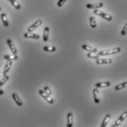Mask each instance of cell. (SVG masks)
Listing matches in <instances>:
<instances>
[{
	"instance_id": "cell-13",
	"label": "cell",
	"mask_w": 127,
	"mask_h": 127,
	"mask_svg": "<svg viewBox=\"0 0 127 127\" xmlns=\"http://www.w3.org/2000/svg\"><path fill=\"white\" fill-rule=\"evenodd\" d=\"M12 97H13V100L15 101V102L16 103V104H17L18 106H19V107H21V106L23 105L22 101H21L20 98L18 97V95L16 94V93H13V94H12Z\"/></svg>"
},
{
	"instance_id": "cell-32",
	"label": "cell",
	"mask_w": 127,
	"mask_h": 127,
	"mask_svg": "<svg viewBox=\"0 0 127 127\" xmlns=\"http://www.w3.org/2000/svg\"><path fill=\"white\" fill-rule=\"evenodd\" d=\"M7 1H10V0H7Z\"/></svg>"
},
{
	"instance_id": "cell-21",
	"label": "cell",
	"mask_w": 127,
	"mask_h": 127,
	"mask_svg": "<svg viewBox=\"0 0 127 127\" xmlns=\"http://www.w3.org/2000/svg\"><path fill=\"white\" fill-rule=\"evenodd\" d=\"M57 49V48L55 46H44L43 47V50L46 51V52H55Z\"/></svg>"
},
{
	"instance_id": "cell-15",
	"label": "cell",
	"mask_w": 127,
	"mask_h": 127,
	"mask_svg": "<svg viewBox=\"0 0 127 127\" xmlns=\"http://www.w3.org/2000/svg\"><path fill=\"white\" fill-rule=\"evenodd\" d=\"M111 85V83L109 82H98L95 84V88H107Z\"/></svg>"
},
{
	"instance_id": "cell-3",
	"label": "cell",
	"mask_w": 127,
	"mask_h": 127,
	"mask_svg": "<svg viewBox=\"0 0 127 127\" xmlns=\"http://www.w3.org/2000/svg\"><path fill=\"white\" fill-rule=\"evenodd\" d=\"M127 117V111L126 112H124L120 117H119V118H118V120L115 121V123L112 126V127H119L121 124V123L124 121V119L126 118Z\"/></svg>"
},
{
	"instance_id": "cell-29",
	"label": "cell",
	"mask_w": 127,
	"mask_h": 127,
	"mask_svg": "<svg viewBox=\"0 0 127 127\" xmlns=\"http://www.w3.org/2000/svg\"><path fill=\"white\" fill-rule=\"evenodd\" d=\"M6 76V73L4 72V71H0V76Z\"/></svg>"
},
{
	"instance_id": "cell-31",
	"label": "cell",
	"mask_w": 127,
	"mask_h": 127,
	"mask_svg": "<svg viewBox=\"0 0 127 127\" xmlns=\"http://www.w3.org/2000/svg\"><path fill=\"white\" fill-rule=\"evenodd\" d=\"M1 7H0V11H1Z\"/></svg>"
},
{
	"instance_id": "cell-28",
	"label": "cell",
	"mask_w": 127,
	"mask_h": 127,
	"mask_svg": "<svg viewBox=\"0 0 127 127\" xmlns=\"http://www.w3.org/2000/svg\"><path fill=\"white\" fill-rule=\"evenodd\" d=\"M65 1H66V0H59L58 2H57V6L58 7H62L65 4Z\"/></svg>"
},
{
	"instance_id": "cell-22",
	"label": "cell",
	"mask_w": 127,
	"mask_h": 127,
	"mask_svg": "<svg viewBox=\"0 0 127 127\" xmlns=\"http://www.w3.org/2000/svg\"><path fill=\"white\" fill-rule=\"evenodd\" d=\"M10 2L13 5V7L16 9H17V10H20L21 9V5L19 4V3H18L17 1H16V0H10Z\"/></svg>"
},
{
	"instance_id": "cell-2",
	"label": "cell",
	"mask_w": 127,
	"mask_h": 127,
	"mask_svg": "<svg viewBox=\"0 0 127 127\" xmlns=\"http://www.w3.org/2000/svg\"><path fill=\"white\" fill-rule=\"evenodd\" d=\"M93 13L95 14V15H97V16H101V17H102L103 18H104L105 20H107V21H112V17L109 15V14H107V13H104V12H102V11H101V10H98V9H95L94 10V11H93Z\"/></svg>"
},
{
	"instance_id": "cell-12",
	"label": "cell",
	"mask_w": 127,
	"mask_h": 127,
	"mask_svg": "<svg viewBox=\"0 0 127 127\" xmlns=\"http://www.w3.org/2000/svg\"><path fill=\"white\" fill-rule=\"evenodd\" d=\"M73 127V114L71 112L68 113L67 115V127Z\"/></svg>"
},
{
	"instance_id": "cell-1",
	"label": "cell",
	"mask_w": 127,
	"mask_h": 127,
	"mask_svg": "<svg viewBox=\"0 0 127 127\" xmlns=\"http://www.w3.org/2000/svg\"><path fill=\"white\" fill-rule=\"evenodd\" d=\"M121 51V49L120 47H117L112 49H109V50H104V51H101L99 52L98 53V55L100 56H106V55H115V54H118Z\"/></svg>"
},
{
	"instance_id": "cell-4",
	"label": "cell",
	"mask_w": 127,
	"mask_h": 127,
	"mask_svg": "<svg viewBox=\"0 0 127 127\" xmlns=\"http://www.w3.org/2000/svg\"><path fill=\"white\" fill-rule=\"evenodd\" d=\"M39 94L48 102V103H49V104H53L54 103V100L50 97V95H49L48 94H46V93H45V91H42V90H40L39 91Z\"/></svg>"
},
{
	"instance_id": "cell-25",
	"label": "cell",
	"mask_w": 127,
	"mask_h": 127,
	"mask_svg": "<svg viewBox=\"0 0 127 127\" xmlns=\"http://www.w3.org/2000/svg\"><path fill=\"white\" fill-rule=\"evenodd\" d=\"M87 57L89 58H93V59H98L99 57V55L98 54H94L93 52H90L88 54H87Z\"/></svg>"
},
{
	"instance_id": "cell-5",
	"label": "cell",
	"mask_w": 127,
	"mask_h": 127,
	"mask_svg": "<svg viewBox=\"0 0 127 127\" xmlns=\"http://www.w3.org/2000/svg\"><path fill=\"white\" fill-rule=\"evenodd\" d=\"M104 6V3L102 2H98V3H94V4H87L86 7L88 9H98L101 8Z\"/></svg>"
},
{
	"instance_id": "cell-6",
	"label": "cell",
	"mask_w": 127,
	"mask_h": 127,
	"mask_svg": "<svg viewBox=\"0 0 127 127\" xmlns=\"http://www.w3.org/2000/svg\"><path fill=\"white\" fill-rule=\"evenodd\" d=\"M42 24V21L41 20H37V21H35L33 24H32L30 27H29L27 31L30 32H32V31H34L35 29H37V27H39L40 25Z\"/></svg>"
},
{
	"instance_id": "cell-14",
	"label": "cell",
	"mask_w": 127,
	"mask_h": 127,
	"mask_svg": "<svg viewBox=\"0 0 127 127\" xmlns=\"http://www.w3.org/2000/svg\"><path fill=\"white\" fill-rule=\"evenodd\" d=\"M24 37H27V38H33V39H40V35H37V34H34V33H32V32H27L24 35Z\"/></svg>"
},
{
	"instance_id": "cell-17",
	"label": "cell",
	"mask_w": 127,
	"mask_h": 127,
	"mask_svg": "<svg viewBox=\"0 0 127 127\" xmlns=\"http://www.w3.org/2000/svg\"><path fill=\"white\" fill-rule=\"evenodd\" d=\"M4 59L7 60H18V56L17 55H6L4 56Z\"/></svg>"
},
{
	"instance_id": "cell-30",
	"label": "cell",
	"mask_w": 127,
	"mask_h": 127,
	"mask_svg": "<svg viewBox=\"0 0 127 127\" xmlns=\"http://www.w3.org/2000/svg\"><path fill=\"white\" fill-rule=\"evenodd\" d=\"M3 94H4V91L0 88V95H2Z\"/></svg>"
},
{
	"instance_id": "cell-10",
	"label": "cell",
	"mask_w": 127,
	"mask_h": 127,
	"mask_svg": "<svg viewBox=\"0 0 127 127\" xmlns=\"http://www.w3.org/2000/svg\"><path fill=\"white\" fill-rule=\"evenodd\" d=\"M49 27H44V30H43V40L44 42L48 41V39H49Z\"/></svg>"
},
{
	"instance_id": "cell-18",
	"label": "cell",
	"mask_w": 127,
	"mask_h": 127,
	"mask_svg": "<svg viewBox=\"0 0 127 127\" xmlns=\"http://www.w3.org/2000/svg\"><path fill=\"white\" fill-rule=\"evenodd\" d=\"M110 118H111V115H110L109 114L106 115V116L104 117V120H103V121H102V124H101V127H106V126L107 125L108 122L109 121V120H110Z\"/></svg>"
},
{
	"instance_id": "cell-24",
	"label": "cell",
	"mask_w": 127,
	"mask_h": 127,
	"mask_svg": "<svg viewBox=\"0 0 127 127\" xmlns=\"http://www.w3.org/2000/svg\"><path fill=\"white\" fill-rule=\"evenodd\" d=\"M90 24H91V27L93 28V29L96 27V21H95V18L92 17V16L90 17Z\"/></svg>"
},
{
	"instance_id": "cell-26",
	"label": "cell",
	"mask_w": 127,
	"mask_h": 127,
	"mask_svg": "<svg viewBox=\"0 0 127 127\" xmlns=\"http://www.w3.org/2000/svg\"><path fill=\"white\" fill-rule=\"evenodd\" d=\"M127 34V23L125 24V26L124 27V28H123V30H122V31H121V35H122L123 36L126 35Z\"/></svg>"
},
{
	"instance_id": "cell-23",
	"label": "cell",
	"mask_w": 127,
	"mask_h": 127,
	"mask_svg": "<svg viewBox=\"0 0 127 127\" xmlns=\"http://www.w3.org/2000/svg\"><path fill=\"white\" fill-rule=\"evenodd\" d=\"M9 79H10V77L8 76H4V78L1 79V80H0V87H1L2 85H4L8 80H9Z\"/></svg>"
},
{
	"instance_id": "cell-9",
	"label": "cell",
	"mask_w": 127,
	"mask_h": 127,
	"mask_svg": "<svg viewBox=\"0 0 127 127\" xmlns=\"http://www.w3.org/2000/svg\"><path fill=\"white\" fill-rule=\"evenodd\" d=\"M93 98H94L95 103L98 104L100 102V98H99V92H98V90L97 88L93 89Z\"/></svg>"
},
{
	"instance_id": "cell-27",
	"label": "cell",
	"mask_w": 127,
	"mask_h": 127,
	"mask_svg": "<svg viewBox=\"0 0 127 127\" xmlns=\"http://www.w3.org/2000/svg\"><path fill=\"white\" fill-rule=\"evenodd\" d=\"M43 91H45V93H46V94H48L49 95H52V92H51V90L49 89V87H47V86L44 87V88H43Z\"/></svg>"
},
{
	"instance_id": "cell-11",
	"label": "cell",
	"mask_w": 127,
	"mask_h": 127,
	"mask_svg": "<svg viewBox=\"0 0 127 127\" xmlns=\"http://www.w3.org/2000/svg\"><path fill=\"white\" fill-rule=\"evenodd\" d=\"M82 48L84 49V50H86V51H88L90 52H93V53H96L97 52V49L95 48H93V47H91L88 45H86V44H83L82 46Z\"/></svg>"
},
{
	"instance_id": "cell-19",
	"label": "cell",
	"mask_w": 127,
	"mask_h": 127,
	"mask_svg": "<svg viewBox=\"0 0 127 127\" xmlns=\"http://www.w3.org/2000/svg\"><path fill=\"white\" fill-rule=\"evenodd\" d=\"M11 66H12V60H7V63L5 65L4 69V72L5 73H7L10 71Z\"/></svg>"
},
{
	"instance_id": "cell-20",
	"label": "cell",
	"mask_w": 127,
	"mask_h": 127,
	"mask_svg": "<svg viewBox=\"0 0 127 127\" xmlns=\"http://www.w3.org/2000/svg\"><path fill=\"white\" fill-rule=\"evenodd\" d=\"M127 88V82H125L124 83H121L120 85H118L115 87V91H120L121 89H124V88Z\"/></svg>"
},
{
	"instance_id": "cell-7",
	"label": "cell",
	"mask_w": 127,
	"mask_h": 127,
	"mask_svg": "<svg viewBox=\"0 0 127 127\" xmlns=\"http://www.w3.org/2000/svg\"><path fill=\"white\" fill-rule=\"evenodd\" d=\"M7 45H8V46H9V48H10L11 52H12L13 55H16V54H17V50H16V48L15 47L14 44L13 43L12 40H11L10 39H7Z\"/></svg>"
},
{
	"instance_id": "cell-8",
	"label": "cell",
	"mask_w": 127,
	"mask_h": 127,
	"mask_svg": "<svg viewBox=\"0 0 127 127\" xmlns=\"http://www.w3.org/2000/svg\"><path fill=\"white\" fill-rule=\"evenodd\" d=\"M112 60L111 59H96V64L98 65H102V64H110L112 63Z\"/></svg>"
},
{
	"instance_id": "cell-16",
	"label": "cell",
	"mask_w": 127,
	"mask_h": 127,
	"mask_svg": "<svg viewBox=\"0 0 127 127\" xmlns=\"http://www.w3.org/2000/svg\"><path fill=\"white\" fill-rule=\"evenodd\" d=\"M1 21H2V23L4 24V27H8L9 26V21L7 20V16L5 13H1Z\"/></svg>"
}]
</instances>
